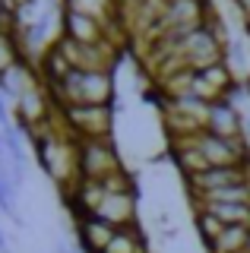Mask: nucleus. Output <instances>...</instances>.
Listing matches in <instances>:
<instances>
[{"label": "nucleus", "instance_id": "obj_1", "mask_svg": "<svg viewBox=\"0 0 250 253\" xmlns=\"http://www.w3.org/2000/svg\"><path fill=\"white\" fill-rule=\"evenodd\" d=\"M60 114H64V124L76 142L111 139V105H76V108H64Z\"/></svg>", "mask_w": 250, "mask_h": 253}, {"label": "nucleus", "instance_id": "obj_2", "mask_svg": "<svg viewBox=\"0 0 250 253\" xmlns=\"http://www.w3.org/2000/svg\"><path fill=\"white\" fill-rule=\"evenodd\" d=\"M114 171H124V162L111 139L80 142V177L83 180H105Z\"/></svg>", "mask_w": 250, "mask_h": 253}, {"label": "nucleus", "instance_id": "obj_3", "mask_svg": "<svg viewBox=\"0 0 250 253\" xmlns=\"http://www.w3.org/2000/svg\"><path fill=\"white\" fill-rule=\"evenodd\" d=\"M187 180V193L193 196H206L212 190H222V187H238V184H250V165H231V168H206L193 177H184Z\"/></svg>", "mask_w": 250, "mask_h": 253}, {"label": "nucleus", "instance_id": "obj_4", "mask_svg": "<svg viewBox=\"0 0 250 253\" xmlns=\"http://www.w3.org/2000/svg\"><path fill=\"white\" fill-rule=\"evenodd\" d=\"M60 35L73 38L80 44H98V42H111V26L89 13L64 10V16H60Z\"/></svg>", "mask_w": 250, "mask_h": 253}, {"label": "nucleus", "instance_id": "obj_5", "mask_svg": "<svg viewBox=\"0 0 250 253\" xmlns=\"http://www.w3.org/2000/svg\"><path fill=\"white\" fill-rule=\"evenodd\" d=\"M206 130L215 133V136H225V139H234V136H244V124H241V111L231 98H218L209 105V114H206Z\"/></svg>", "mask_w": 250, "mask_h": 253}, {"label": "nucleus", "instance_id": "obj_6", "mask_svg": "<svg viewBox=\"0 0 250 253\" xmlns=\"http://www.w3.org/2000/svg\"><path fill=\"white\" fill-rule=\"evenodd\" d=\"M114 234H117V228L95 218V215L76 218V241H80L83 253H105L108 244L114 241Z\"/></svg>", "mask_w": 250, "mask_h": 253}, {"label": "nucleus", "instance_id": "obj_7", "mask_svg": "<svg viewBox=\"0 0 250 253\" xmlns=\"http://www.w3.org/2000/svg\"><path fill=\"white\" fill-rule=\"evenodd\" d=\"M197 212H209L222 225H250V206L241 203H200Z\"/></svg>", "mask_w": 250, "mask_h": 253}, {"label": "nucleus", "instance_id": "obj_8", "mask_svg": "<svg viewBox=\"0 0 250 253\" xmlns=\"http://www.w3.org/2000/svg\"><path fill=\"white\" fill-rule=\"evenodd\" d=\"M105 253H149V247H146V237L139 231V225H130V228H117L114 241L108 244Z\"/></svg>", "mask_w": 250, "mask_h": 253}, {"label": "nucleus", "instance_id": "obj_9", "mask_svg": "<svg viewBox=\"0 0 250 253\" xmlns=\"http://www.w3.org/2000/svg\"><path fill=\"white\" fill-rule=\"evenodd\" d=\"M0 124H3V130L10 126V111H6V105H3V95H0Z\"/></svg>", "mask_w": 250, "mask_h": 253}, {"label": "nucleus", "instance_id": "obj_10", "mask_svg": "<svg viewBox=\"0 0 250 253\" xmlns=\"http://www.w3.org/2000/svg\"><path fill=\"white\" fill-rule=\"evenodd\" d=\"M0 250H3V253H6V241H3V234H0Z\"/></svg>", "mask_w": 250, "mask_h": 253}]
</instances>
